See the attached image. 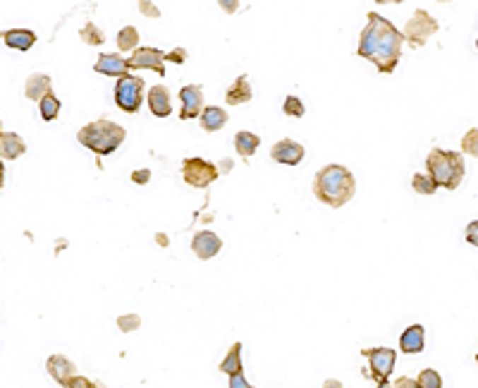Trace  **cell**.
<instances>
[{"label": "cell", "mask_w": 478, "mask_h": 388, "mask_svg": "<svg viewBox=\"0 0 478 388\" xmlns=\"http://www.w3.org/2000/svg\"><path fill=\"white\" fill-rule=\"evenodd\" d=\"M402 43H404V36L392 22H387L385 17L375 15V12H368V24L363 27L361 39H358L361 58L373 62L378 72L390 74L400 62Z\"/></svg>", "instance_id": "obj_1"}, {"label": "cell", "mask_w": 478, "mask_h": 388, "mask_svg": "<svg viewBox=\"0 0 478 388\" xmlns=\"http://www.w3.org/2000/svg\"><path fill=\"white\" fill-rule=\"evenodd\" d=\"M313 192H316L318 202L332 206V209H339L347 202H351L356 192V180L344 166H325L316 173V180H313Z\"/></svg>", "instance_id": "obj_2"}, {"label": "cell", "mask_w": 478, "mask_h": 388, "mask_svg": "<svg viewBox=\"0 0 478 388\" xmlns=\"http://www.w3.org/2000/svg\"><path fill=\"white\" fill-rule=\"evenodd\" d=\"M124 137H127V132H124L122 125L105 120V118L103 120H93L89 125H84V127L77 132V139H79L81 147L91 149V152L98 154V156L112 154L119 144L124 142Z\"/></svg>", "instance_id": "obj_3"}, {"label": "cell", "mask_w": 478, "mask_h": 388, "mask_svg": "<svg viewBox=\"0 0 478 388\" xmlns=\"http://www.w3.org/2000/svg\"><path fill=\"white\" fill-rule=\"evenodd\" d=\"M431 180L445 190H457L464 180V156L457 152H443V149H431L426 159Z\"/></svg>", "instance_id": "obj_4"}, {"label": "cell", "mask_w": 478, "mask_h": 388, "mask_svg": "<svg viewBox=\"0 0 478 388\" xmlns=\"http://www.w3.org/2000/svg\"><path fill=\"white\" fill-rule=\"evenodd\" d=\"M440 29V24L436 17H431L426 10H416L412 15V20L404 24V31H402V36H404V41L409 43L412 48H421L426 41L431 39L433 34Z\"/></svg>", "instance_id": "obj_5"}, {"label": "cell", "mask_w": 478, "mask_h": 388, "mask_svg": "<svg viewBox=\"0 0 478 388\" xmlns=\"http://www.w3.org/2000/svg\"><path fill=\"white\" fill-rule=\"evenodd\" d=\"M141 98H144V79L134 77V74H122L117 77L115 84V103L119 110L124 113H136L141 108Z\"/></svg>", "instance_id": "obj_6"}, {"label": "cell", "mask_w": 478, "mask_h": 388, "mask_svg": "<svg viewBox=\"0 0 478 388\" xmlns=\"http://www.w3.org/2000/svg\"><path fill=\"white\" fill-rule=\"evenodd\" d=\"M218 175H220L218 168L213 166L211 161L197 159V156H192V159H187L185 164H182V178H185V183L192 187H199V190H206L211 183H216Z\"/></svg>", "instance_id": "obj_7"}, {"label": "cell", "mask_w": 478, "mask_h": 388, "mask_svg": "<svg viewBox=\"0 0 478 388\" xmlns=\"http://www.w3.org/2000/svg\"><path fill=\"white\" fill-rule=\"evenodd\" d=\"M363 358H368L371 362V377L375 381H387L390 374H392L395 369V362H397V353L390 348H366L361 350Z\"/></svg>", "instance_id": "obj_8"}, {"label": "cell", "mask_w": 478, "mask_h": 388, "mask_svg": "<svg viewBox=\"0 0 478 388\" xmlns=\"http://www.w3.org/2000/svg\"><path fill=\"white\" fill-rule=\"evenodd\" d=\"M127 62L129 70H153L165 77V53L158 48H136Z\"/></svg>", "instance_id": "obj_9"}, {"label": "cell", "mask_w": 478, "mask_h": 388, "mask_svg": "<svg viewBox=\"0 0 478 388\" xmlns=\"http://www.w3.org/2000/svg\"><path fill=\"white\" fill-rule=\"evenodd\" d=\"M180 118L182 120H192V118H199L201 110H204V91H201L199 84H187L182 86L180 91Z\"/></svg>", "instance_id": "obj_10"}, {"label": "cell", "mask_w": 478, "mask_h": 388, "mask_svg": "<svg viewBox=\"0 0 478 388\" xmlns=\"http://www.w3.org/2000/svg\"><path fill=\"white\" fill-rule=\"evenodd\" d=\"M270 156H273V161H278V164L297 166L304 161V147L294 139H280L273 149H270Z\"/></svg>", "instance_id": "obj_11"}, {"label": "cell", "mask_w": 478, "mask_h": 388, "mask_svg": "<svg viewBox=\"0 0 478 388\" xmlns=\"http://www.w3.org/2000/svg\"><path fill=\"white\" fill-rule=\"evenodd\" d=\"M220 249H223V240L211 233V230H201V233L194 235L192 240V252L199 256V259H213Z\"/></svg>", "instance_id": "obj_12"}, {"label": "cell", "mask_w": 478, "mask_h": 388, "mask_svg": "<svg viewBox=\"0 0 478 388\" xmlns=\"http://www.w3.org/2000/svg\"><path fill=\"white\" fill-rule=\"evenodd\" d=\"M93 70L98 74H108V77H122V74L129 72V62L117 53H103L98 55Z\"/></svg>", "instance_id": "obj_13"}, {"label": "cell", "mask_w": 478, "mask_h": 388, "mask_svg": "<svg viewBox=\"0 0 478 388\" xmlns=\"http://www.w3.org/2000/svg\"><path fill=\"white\" fill-rule=\"evenodd\" d=\"M46 369L60 386H67V381H70L72 377H77V367H74V362L62 358V355H53V358H48Z\"/></svg>", "instance_id": "obj_14"}, {"label": "cell", "mask_w": 478, "mask_h": 388, "mask_svg": "<svg viewBox=\"0 0 478 388\" xmlns=\"http://www.w3.org/2000/svg\"><path fill=\"white\" fill-rule=\"evenodd\" d=\"M148 108L156 118H168L173 113V101H170V91L168 86L156 84L148 91Z\"/></svg>", "instance_id": "obj_15"}, {"label": "cell", "mask_w": 478, "mask_h": 388, "mask_svg": "<svg viewBox=\"0 0 478 388\" xmlns=\"http://www.w3.org/2000/svg\"><path fill=\"white\" fill-rule=\"evenodd\" d=\"M424 343H426V331H424L421 324L409 326L404 333H402V338H400V348H402V353H407V355L421 353V350H424Z\"/></svg>", "instance_id": "obj_16"}, {"label": "cell", "mask_w": 478, "mask_h": 388, "mask_svg": "<svg viewBox=\"0 0 478 388\" xmlns=\"http://www.w3.org/2000/svg\"><path fill=\"white\" fill-rule=\"evenodd\" d=\"M24 152H27V144H24V139L17 132L0 135V159L17 161Z\"/></svg>", "instance_id": "obj_17"}, {"label": "cell", "mask_w": 478, "mask_h": 388, "mask_svg": "<svg viewBox=\"0 0 478 388\" xmlns=\"http://www.w3.org/2000/svg\"><path fill=\"white\" fill-rule=\"evenodd\" d=\"M0 39L8 43L10 48H15V51H29L36 43V34L29 29H10V31H3Z\"/></svg>", "instance_id": "obj_18"}, {"label": "cell", "mask_w": 478, "mask_h": 388, "mask_svg": "<svg viewBox=\"0 0 478 388\" xmlns=\"http://www.w3.org/2000/svg\"><path fill=\"white\" fill-rule=\"evenodd\" d=\"M201 120V127L206 130V132H218V130H223L225 125H228V113H225L223 108H218V105H209V108L201 110L199 115Z\"/></svg>", "instance_id": "obj_19"}, {"label": "cell", "mask_w": 478, "mask_h": 388, "mask_svg": "<svg viewBox=\"0 0 478 388\" xmlns=\"http://www.w3.org/2000/svg\"><path fill=\"white\" fill-rule=\"evenodd\" d=\"M50 91H53V82H50L48 74H41V72L31 74L27 79V84H24V96L27 98H39L41 101V98Z\"/></svg>", "instance_id": "obj_20"}, {"label": "cell", "mask_w": 478, "mask_h": 388, "mask_svg": "<svg viewBox=\"0 0 478 388\" xmlns=\"http://www.w3.org/2000/svg\"><path fill=\"white\" fill-rule=\"evenodd\" d=\"M225 101L230 105H239V103H247L251 101V84L247 77H239L230 84V89L225 91Z\"/></svg>", "instance_id": "obj_21"}, {"label": "cell", "mask_w": 478, "mask_h": 388, "mask_svg": "<svg viewBox=\"0 0 478 388\" xmlns=\"http://www.w3.org/2000/svg\"><path fill=\"white\" fill-rule=\"evenodd\" d=\"M259 144H261V139L254 132H237L235 135V149L244 161H247L249 156H254V152L259 149Z\"/></svg>", "instance_id": "obj_22"}, {"label": "cell", "mask_w": 478, "mask_h": 388, "mask_svg": "<svg viewBox=\"0 0 478 388\" xmlns=\"http://www.w3.org/2000/svg\"><path fill=\"white\" fill-rule=\"evenodd\" d=\"M220 372L228 374V377L242 372V343H235V346L230 348V353L225 355L223 362H220Z\"/></svg>", "instance_id": "obj_23"}, {"label": "cell", "mask_w": 478, "mask_h": 388, "mask_svg": "<svg viewBox=\"0 0 478 388\" xmlns=\"http://www.w3.org/2000/svg\"><path fill=\"white\" fill-rule=\"evenodd\" d=\"M58 113H60V98H55V93L50 91L41 98V118L46 122H50L58 118Z\"/></svg>", "instance_id": "obj_24"}, {"label": "cell", "mask_w": 478, "mask_h": 388, "mask_svg": "<svg viewBox=\"0 0 478 388\" xmlns=\"http://www.w3.org/2000/svg\"><path fill=\"white\" fill-rule=\"evenodd\" d=\"M136 43H139V31L134 27H124L117 34V48L119 51H136Z\"/></svg>", "instance_id": "obj_25"}, {"label": "cell", "mask_w": 478, "mask_h": 388, "mask_svg": "<svg viewBox=\"0 0 478 388\" xmlns=\"http://www.w3.org/2000/svg\"><path fill=\"white\" fill-rule=\"evenodd\" d=\"M79 36H81V41L89 43V46H100V43L105 41V34L93 22H86L84 27H81Z\"/></svg>", "instance_id": "obj_26"}, {"label": "cell", "mask_w": 478, "mask_h": 388, "mask_svg": "<svg viewBox=\"0 0 478 388\" xmlns=\"http://www.w3.org/2000/svg\"><path fill=\"white\" fill-rule=\"evenodd\" d=\"M416 386L419 388H443V379L436 369H424V372L416 377Z\"/></svg>", "instance_id": "obj_27"}, {"label": "cell", "mask_w": 478, "mask_h": 388, "mask_svg": "<svg viewBox=\"0 0 478 388\" xmlns=\"http://www.w3.org/2000/svg\"><path fill=\"white\" fill-rule=\"evenodd\" d=\"M412 187L419 194H426V197H429V194H436V190H438V185L431 180V175H414V178H412Z\"/></svg>", "instance_id": "obj_28"}, {"label": "cell", "mask_w": 478, "mask_h": 388, "mask_svg": "<svg viewBox=\"0 0 478 388\" xmlns=\"http://www.w3.org/2000/svg\"><path fill=\"white\" fill-rule=\"evenodd\" d=\"M462 152L467 156H476L478 159V127L469 130V132L462 137Z\"/></svg>", "instance_id": "obj_29"}, {"label": "cell", "mask_w": 478, "mask_h": 388, "mask_svg": "<svg viewBox=\"0 0 478 388\" xmlns=\"http://www.w3.org/2000/svg\"><path fill=\"white\" fill-rule=\"evenodd\" d=\"M282 110H285V115H289V118H304V113H306L304 103H301V98H297V96H287Z\"/></svg>", "instance_id": "obj_30"}, {"label": "cell", "mask_w": 478, "mask_h": 388, "mask_svg": "<svg viewBox=\"0 0 478 388\" xmlns=\"http://www.w3.org/2000/svg\"><path fill=\"white\" fill-rule=\"evenodd\" d=\"M117 326L122 333H132V331H136L141 326V316L139 314H124L117 319Z\"/></svg>", "instance_id": "obj_31"}, {"label": "cell", "mask_w": 478, "mask_h": 388, "mask_svg": "<svg viewBox=\"0 0 478 388\" xmlns=\"http://www.w3.org/2000/svg\"><path fill=\"white\" fill-rule=\"evenodd\" d=\"M65 388H98V384H93V381H89L86 377H72Z\"/></svg>", "instance_id": "obj_32"}, {"label": "cell", "mask_w": 478, "mask_h": 388, "mask_svg": "<svg viewBox=\"0 0 478 388\" xmlns=\"http://www.w3.org/2000/svg\"><path fill=\"white\" fill-rule=\"evenodd\" d=\"M139 12L146 17H161V10L153 3H148V0H139Z\"/></svg>", "instance_id": "obj_33"}, {"label": "cell", "mask_w": 478, "mask_h": 388, "mask_svg": "<svg viewBox=\"0 0 478 388\" xmlns=\"http://www.w3.org/2000/svg\"><path fill=\"white\" fill-rule=\"evenodd\" d=\"M165 60L177 62V65H182V62L187 60V51H185V48H173V51H170V53H165Z\"/></svg>", "instance_id": "obj_34"}, {"label": "cell", "mask_w": 478, "mask_h": 388, "mask_svg": "<svg viewBox=\"0 0 478 388\" xmlns=\"http://www.w3.org/2000/svg\"><path fill=\"white\" fill-rule=\"evenodd\" d=\"M467 242H469V245L478 247V221H471L467 225Z\"/></svg>", "instance_id": "obj_35"}, {"label": "cell", "mask_w": 478, "mask_h": 388, "mask_svg": "<svg viewBox=\"0 0 478 388\" xmlns=\"http://www.w3.org/2000/svg\"><path fill=\"white\" fill-rule=\"evenodd\" d=\"M230 388H254V386H249V381L244 379V372H237L230 377Z\"/></svg>", "instance_id": "obj_36"}, {"label": "cell", "mask_w": 478, "mask_h": 388, "mask_svg": "<svg viewBox=\"0 0 478 388\" xmlns=\"http://www.w3.org/2000/svg\"><path fill=\"white\" fill-rule=\"evenodd\" d=\"M132 180H134L136 185H146L151 180V171H148V168H144V171H134V173H132Z\"/></svg>", "instance_id": "obj_37"}, {"label": "cell", "mask_w": 478, "mask_h": 388, "mask_svg": "<svg viewBox=\"0 0 478 388\" xmlns=\"http://www.w3.org/2000/svg\"><path fill=\"white\" fill-rule=\"evenodd\" d=\"M220 8H223L228 15H235V12L239 10V0H218Z\"/></svg>", "instance_id": "obj_38"}, {"label": "cell", "mask_w": 478, "mask_h": 388, "mask_svg": "<svg viewBox=\"0 0 478 388\" xmlns=\"http://www.w3.org/2000/svg\"><path fill=\"white\" fill-rule=\"evenodd\" d=\"M392 388H419L416 386V379H409V377H400L397 381L392 384Z\"/></svg>", "instance_id": "obj_39"}, {"label": "cell", "mask_w": 478, "mask_h": 388, "mask_svg": "<svg viewBox=\"0 0 478 388\" xmlns=\"http://www.w3.org/2000/svg\"><path fill=\"white\" fill-rule=\"evenodd\" d=\"M325 388H342V384H339L337 379H328L325 381Z\"/></svg>", "instance_id": "obj_40"}, {"label": "cell", "mask_w": 478, "mask_h": 388, "mask_svg": "<svg viewBox=\"0 0 478 388\" xmlns=\"http://www.w3.org/2000/svg\"><path fill=\"white\" fill-rule=\"evenodd\" d=\"M5 183V168H3V159H0V187Z\"/></svg>", "instance_id": "obj_41"}, {"label": "cell", "mask_w": 478, "mask_h": 388, "mask_svg": "<svg viewBox=\"0 0 478 388\" xmlns=\"http://www.w3.org/2000/svg\"><path fill=\"white\" fill-rule=\"evenodd\" d=\"M375 3H392V5H397V3H404V0H375Z\"/></svg>", "instance_id": "obj_42"}, {"label": "cell", "mask_w": 478, "mask_h": 388, "mask_svg": "<svg viewBox=\"0 0 478 388\" xmlns=\"http://www.w3.org/2000/svg\"><path fill=\"white\" fill-rule=\"evenodd\" d=\"M378 388H392V386H390V381H378Z\"/></svg>", "instance_id": "obj_43"}, {"label": "cell", "mask_w": 478, "mask_h": 388, "mask_svg": "<svg viewBox=\"0 0 478 388\" xmlns=\"http://www.w3.org/2000/svg\"><path fill=\"white\" fill-rule=\"evenodd\" d=\"M440 3H450V0H440Z\"/></svg>", "instance_id": "obj_44"}, {"label": "cell", "mask_w": 478, "mask_h": 388, "mask_svg": "<svg viewBox=\"0 0 478 388\" xmlns=\"http://www.w3.org/2000/svg\"><path fill=\"white\" fill-rule=\"evenodd\" d=\"M0 135H3V127H0Z\"/></svg>", "instance_id": "obj_45"}, {"label": "cell", "mask_w": 478, "mask_h": 388, "mask_svg": "<svg viewBox=\"0 0 478 388\" xmlns=\"http://www.w3.org/2000/svg\"><path fill=\"white\" fill-rule=\"evenodd\" d=\"M476 362H478V355H476Z\"/></svg>", "instance_id": "obj_46"}, {"label": "cell", "mask_w": 478, "mask_h": 388, "mask_svg": "<svg viewBox=\"0 0 478 388\" xmlns=\"http://www.w3.org/2000/svg\"><path fill=\"white\" fill-rule=\"evenodd\" d=\"M476 46H478V41H476Z\"/></svg>", "instance_id": "obj_47"}]
</instances>
